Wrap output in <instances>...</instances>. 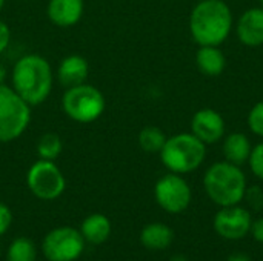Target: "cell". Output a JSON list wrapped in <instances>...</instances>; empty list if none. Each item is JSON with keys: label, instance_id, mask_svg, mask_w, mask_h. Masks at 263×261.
<instances>
[{"label": "cell", "instance_id": "obj_1", "mask_svg": "<svg viewBox=\"0 0 263 261\" xmlns=\"http://www.w3.org/2000/svg\"><path fill=\"white\" fill-rule=\"evenodd\" d=\"M54 72L49 62L39 54L20 57L11 75L12 89L31 106L42 105L52 91Z\"/></svg>", "mask_w": 263, "mask_h": 261}, {"label": "cell", "instance_id": "obj_2", "mask_svg": "<svg viewBox=\"0 0 263 261\" xmlns=\"http://www.w3.org/2000/svg\"><path fill=\"white\" fill-rule=\"evenodd\" d=\"M233 28V14L223 0H200L190 15V31L200 46L222 45Z\"/></svg>", "mask_w": 263, "mask_h": 261}, {"label": "cell", "instance_id": "obj_3", "mask_svg": "<svg viewBox=\"0 0 263 261\" xmlns=\"http://www.w3.org/2000/svg\"><path fill=\"white\" fill-rule=\"evenodd\" d=\"M247 186V177L240 166L227 160L211 165L203 175L206 195L220 208L240 205V202H243Z\"/></svg>", "mask_w": 263, "mask_h": 261}, {"label": "cell", "instance_id": "obj_4", "mask_svg": "<svg viewBox=\"0 0 263 261\" xmlns=\"http://www.w3.org/2000/svg\"><path fill=\"white\" fill-rule=\"evenodd\" d=\"M160 154L163 166L174 174H188L202 166L206 157V145L193 132H182L166 138Z\"/></svg>", "mask_w": 263, "mask_h": 261}, {"label": "cell", "instance_id": "obj_5", "mask_svg": "<svg viewBox=\"0 0 263 261\" xmlns=\"http://www.w3.org/2000/svg\"><path fill=\"white\" fill-rule=\"evenodd\" d=\"M31 108L12 86L0 83V143L22 137L31 122Z\"/></svg>", "mask_w": 263, "mask_h": 261}, {"label": "cell", "instance_id": "obj_6", "mask_svg": "<svg viewBox=\"0 0 263 261\" xmlns=\"http://www.w3.org/2000/svg\"><path fill=\"white\" fill-rule=\"evenodd\" d=\"M62 109L77 123H92L105 111V97L96 86L82 83L65 91Z\"/></svg>", "mask_w": 263, "mask_h": 261}, {"label": "cell", "instance_id": "obj_7", "mask_svg": "<svg viewBox=\"0 0 263 261\" xmlns=\"http://www.w3.org/2000/svg\"><path fill=\"white\" fill-rule=\"evenodd\" d=\"M26 185L34 197L48 202L59 198L65 192L66 180L54 162L39 158L26 174Z\"/></svg>", "mask_w": 263, "mask_h": 261}, {"label": "cell", "instance_id": "obj_8", "mask_svg": "<svg viewBox=\"0 0 263 261\" xmlns=\"http://www.w3.org/2000/svg\"><path fill=\"white\" fill-rule=\"evenodd\" d=\"M85 238L79 229L60 226L49 231L42 242V252L48 261H76L85 251Z\"/></svg>", "mask_w": 263, "mask_h": 261}, {"label": "cell", "instance_id": "obj_9", "mask_svg": "<svg viewBox=\"0 0 263 261\" xmlns=\"http://www.w3.org/2000/svg\"><path fill=\"white\" fill-rule=\"evenodd\" d=\"M154 198L157 205L168 214H182L193 200V191L180 174H165L154 186Z\"/></svg>", "mask_w": 263, "mask_h": 261}, {"label": "cell", "instance_id": "obj_10", "mask_svg": "<svg viewBox=\"0 0 263 261\" xmlns=\"http://www.w3.org/2000/svg\"><path fill=\"white\" fill-rule=\"evenodd\" d=\"M253 225V217L250 209L242 208L239 205L220 208V211L214 215L213 228L216 234L228 242H237L245 238Z\"/></svg>", "mask_w": 263, "mask_h": 261}, {"label": "cell", "instance_id": "obj_11", "mask_svg": "<svg viewBox=\"0 0 263 261\" xmlns=\"http://www.w3.org/2000/svg\"><path fill=\"white\" fill-rule=\"evenodd\" d=\"M191 132L205 145L217 143L225 135V120L217 111L203 108L193 115Z\"/></svg>", "mask_w": 263, "mask_h": 261}, {"label": "cell", "instance_id": "obj_12", "mask_svg": "<svg viewBox=\"0 0 263 261\" xmlns=\"http://www.w3.org/2000/svg\"><path fill=\"white\" fill-rule=\"evenodd\" d=\"M83 11V0H49L46 6L48 18L59 28H69L79 23Z\"/></svg>", "mask_w": 263, "mask_h": 261}, {"label": "cell", "instance_id": "obj_13", "mask_svg": "<svg viewBox=\"0 0 263 261\" xmlns=\"http://www.w3.org/2000/svg\"><path fill=\"white\" fill-rule=\"evenodd\" d=\"M239 40L247 46H262L263 45V8L247 9L236 26Z\"/></svg>", "mask_w": 263, "mask_h": 261}, {"label": "cell", "instance_id": "obj_14", "mask_svg": "<svg viewBox=\"0 0 263 261\" xmlns=\"http://www.w3.org/2000/svg\"><path fill=\"white\" fill-rule=\"evenodd\" d=\"M88 74H89L88 60L85 57H82V55L72 54V55L65 57L59 63L55 77H57L59 83L63 88L68 89V88H72V86L86 83Z\"/></svg>", "mask_w": 263, "mask_h": 261}, {"label": "cell", "instance_id": "obj_15", "mask_svg": "<svg viewBox=\"0 0 263 261\" xmlns=\"http://www.w3.org/2000/svg\"><path fill=\"white\" fill-rule=\"evenodd\" d=\"M80 234L89 245H103L111 235V222L103 214H91L80 225Z\"/></svg>", "mask_w": 263, "mask_h": 261}, {"label": "cell", "instance_id": "obj_16", "mask_svg": "<svg viewBox=\"0 0 263 261\" xmlns=\"http://www.w3.org/2000/svg\"><path fill=\"white\" fill-rule=\"evenodd\" d=\"M251 149H253L251 142L245 134L231 132L230 135L225 137L222 152H223V157L227 162L237 165V166H242L248 162Z\"/></svg>", "mask_w": 263, "mask_h": 261}, {"label": "cell", "instance_id": "obj_17", "mask_svg": "<svg viewBox=\"0 0 263 261\" xmlns=\"http://www.w3.org/2000/svg\"><path fill=\"white\" fill-rule=\"evenodd\" d=\"M174 240L173 229L165 223H149L140 232V243L149 251H163Z\"/></svg>", "mask_w": 263, "mask_h": 261}, {"label": "cell", "instance_id": "obj_18", "mask_svg": "<svg viewBox=\"0 0 263 261\" xmlns=\"http://www.w3.org/2000/svg\"><path fill=\"white\" fill-rule=\"evenodd\" d=\"M196 63L202 74L217 77L225 71L227 58L219 46H200L196 54Z\"/></svg>", "mask_w": 263, "mask_h": 261}, {"label": "cell", "instance_id": "obj_19", "mask_svg": "<svg viewBox=\"0 0 263 261\" xmlns=\"http://www.w3.org/2000/svg\"><path fill=\"white\" fill-rule=\"evenodd\" d=\"M63 151V142L59 134L55 132H45L40 135L35 145V152L42 160L54 162Z\"/></svg>", "mask_w": 263, "mask_h": 261}, {"label": "cell", "instance_id": "obj_20", "mask_svg": "<svg viewBox=\"0 0 263 261\" xmlns=\"http://www.w3.org/2000/svg\"><path fill=\"white\" fill-rule=\"evenodd\" d=\"M37 249L31 238L17 237L8 248L6 261H35Z\"/></svg>", "mask_w": 263, "mask_h": 261}, {"label": "cell", "instance_id": "obj_21", "mask_svg": "<svg viewBox=\"0 0 263 261\" xmlns=\"http://www.w3.org/2000/svg\"><path fill=\"white\" fill-rule=\"evenodd\" d=\"M139 146L149 154H159L166 142L165 132L157 126H145L139 132Z\"/></svg>", "mask_w": 263, "mask_h": 261}, {"label": "cell", "instance_id": "obj_22", "mask_svg": "<svg viewBox=\"0 0 263 261\" xmlns=\"http://www.w3.org/2000/svg\"><path fill=\"white\" fill-rule=\"evenodd\" d=\"M243 200L247 202L248 208L254 212H260L263 209V189L260 186H247Z\"/></svg>", "mask_w": 263, "mask_h": 261}, {"label": "cell", "instance_id": "obj_23", "mask_svg": "<svg viewBox=\"0 0 263 261\" xmlns=\"http://www.w3.org/2000/svg\"><path fill=\"white\" fill-rule=\"evenodd\" d=\"M248 128L253 134L263 137V102H259L253 106L248 114Z\"/></svg>", "mask_w": 263, "mask_h": 261}, {"label": "cell", "instance_id": "obj_24", "mask_svg": "<svg viewBox=\"0 0 263 261\" xmlns=\"http://www.w3.org/2000/svg\"><path fill=\"white\" fill-rule=\"evenodd\" d=\"M248 163H250L251 172H253L259 180H263V142L262 143H259V145H256V146L251 149Z\"/></svg>", "mask_w": 263, "mask_h": 261}, {"label": "cell", "instance_id": "obj_25", "mask_svg": "<svg viewBox=\"0 0 263 261\" xmlns=\"http://www.w3.org/2000/svg\"><path fill=\"white\" fill-rule=\"evenodd\" d=\"M11 225H12V212L5 203H0V237L8 232Z\"/></svg>", "mask_w": 263, "mask_h": 261}, {"label": "cell", "instance_id": "obj_26", "mask_svg": "<svg viewBox=\"0 0 263 261\" xmlns=\"http://www.w3.org/2000/svg\"><path fill=\"white\" fill-rule=\"evenodd\" d=\"M9 42H11V29L3 20H0V55L6 51Z\"/></svg>", "mask_w": 263, "mask_h": 261}, {"label": "cell", "instance_id": "obj_27", "mask_svg": "<svg viewBox=\"0 0 263 261\" xmlns=\"http://www.w3.org/2000/svg\"><path fill=\"white\" fill-rule=\"evenodd\" d=\"M250 234L253 235V238H254L259 245H263V217H260V218H257V220L253 222Z\"/></svg>", "mask_w": 263, "mask_h": 261}, {"label": "cell", "instance_id": "obj_28", "mask_svg": "<svg viewBox=\"0 0 263 261\" xmlns=\"http://www.w3.org/2000/svg\"><path fill=\"white\" fill-rule=\"evenodd\" d=\"M227 261H251V258L247 255V254H242V252H236L233 254L231 257H228Z\"/></svg>", "mask_w": 263, "mask_h": 261}, {"label": "cell", "instance_id": "obj_29", "mask_svg": "<svg viewBox=\"0 0 263 261\" xmlns=\"http://www.w3.org/2000/svg\"><path fill=\"white\" fill-rule=\"evenodd\" d=\"M170 261H188V258H186L185 255L179 254V255H174V257H171V260Z\"/></svg>", "mask_w": 263, "mask_h": 261}, {"label": "cell", "instance_id": "obj_30", "mask_svg": "<svg viewBox=\"0 0 263 261\" xmlns=\"http://www.w3.org/2000/svg\"><path fill=\"white\" fill-rule=\"evenodd\" d=\"M5 74H6V72H5V68H3V66L0 65V83H3L2 80L5 78Z\"/></svg>", "mask_w": 263, "mask_h": 261}, {"label": "cell", "instance_id": "obj_31", "mask_svg": "<svg viewBox=\"0 0 263 261\" xmlns=\"http://www.w3.org/2000/svg\"><path fill=\"white\" fill-rule=\"evenodd\" d=\"M3 6H5V0H0V11L3 9Z\"/></svg>", "mask_w": 263, "mask_h": 261}, {"label": "cell", "instance_id": "obj_32", "mask_svg": "<svg viewBox=\"0 0 263 261\" xmlns=\"http://www.w3.org/2000/svg\"><path fill=\"white\" fill-rule=\"evenodd\" d=\"M260 2V5H262V8H263V0H259Z\"/></svg>", "mask_w": 263, "mask_h": 261}, {"label": "cell", "instance_id": "obj_33", "mask_svg": "<svg viewBox=\"0 0 263 261\" xmlns=\"http://www.w3.org/2000/svg\"><path fill=\"white\" fill-rule=\"evenodd\" d=\"M0 252H2V246H0Z\"/></svg>", "mask_w": 263, "mask_h": 261}]
</instances>
